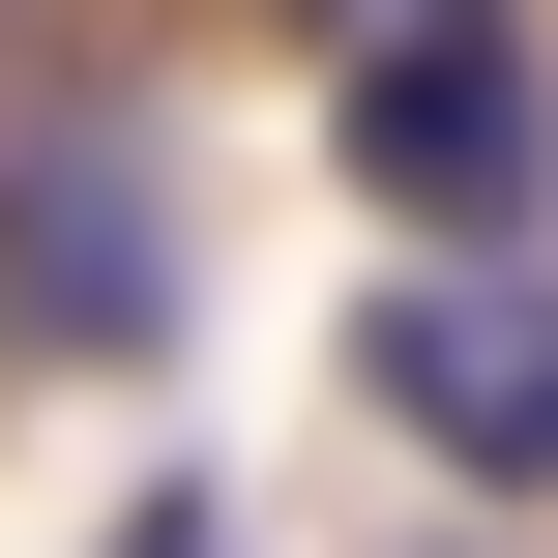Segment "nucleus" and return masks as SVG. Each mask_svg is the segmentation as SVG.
Wrapping results in <instances>:
<instances>
[{"label": "nucleus", "mask_w": 558, "mask_h": 558, "mask_svg": "<svg viewBox=\"0 0 558 558\" xmlns=\"http://www.w3.org/2000/svg\"><path fill=\"white\" fill-rule=\"evenodd\" d=\"M353 29H500V0H353Z\"/></svg>", "instance_id": "39448f33"}, {"label": "nucleus", "mask_w": 558, "mask_h": 558, "mask_svg": "<svg viewBox=\"0 0 558 558\" xmlns=\"http://www.w3.org/2000/svg\"><path fill=\"white\" fill-rule=\"evenodd\" d=\"M88 558H235V530H206V500H118V530H88Z\"/></svg>", "instance_id": "20e7f679"}, {"label": "nucleus", "mask_w": 558, "mask_h": 558, "mask_svg": "<svg viewBox=\"0 0 558 558\" xmlns=\"http://www.w3.org/2000/svg\"><path fill=\"white\" fill-rule=\"evenodd\" d=\"M441 265H530V206H558V59L530 29H353V118H324Z\"/></svg>", "instance_id": "f03ea898"}, {"label": "nucleus", "mask_w": 558, "mask_h": 558, "mask_svg": "<svg viewBox=\"0 0 558 558\" xmlns=\"http://www.w3.org/2000/svg\"><path fill=\"white\" fill-rule=\"evenodd\" d=\"M0 353H177V147H147V88H29L0 118Z\"/></svg>", "instance_id": "f257e3e1"}, {"label": "nucleus", "mask_w": 558, "mask_h": 558, "mask_svg": "<svg viewBox=\"0 0 558 558\" xmlns=\"http://www.w3.org/2000/svg\"><path fill=\"white\" fill-rule=\"evenodd\" d=\"M353 383H383V441H412V471L558 500V265H412V294L353 324Z\"/></svg>", "instance_id": "7ed1b4c3"}]
</instances>
